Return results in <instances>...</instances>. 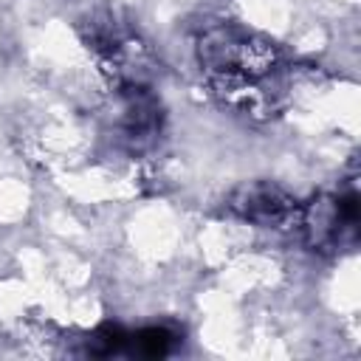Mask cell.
<instances>
[{"mask_svg":"<svg viewBox=\"0 0 361 361\" xmlns=\"http://www.w3.org/2000/svg\"><path fill=\"white\" fill-rule=\"evenodd\" d=\"M197 59L209 76L274 79L282 68V51L262 34L237 25H212L197 39Z\"/></svg>","mask_w":361,"mask_h":361,"instance_id":"6da1fadb","label":"cell"},{"mask_svg":"<svg viewBox=\"0 0 361 361\" xmlns=\"http://www.w3.org/2000/svg\"><path fill=\"white\" fill-rule=\"evenodd\" d=\"M361 223V203L358 189L344 186L333 195H319L316 200L305 203L299 212V228L305 243L319 254H333L355 245Z\"/></svg>","mask_w":361,"mask_h":361,"instance_id":"7a4b0ae2","label":"cell"},{"mask_svg":"<svg viewBox=\"0 0 361 361\" xmlns=\"http://www.w3.org/2000/svg\"><path fill=\"white\" fill-rule=\"evenodd\" d=\"M228 212L259 228H290L299 223L302 206L271 180H251L231 192Z\"/></svg>","mask_w":361,"mask_h":361,"instance_id":"3957f363","label":"cell"},{"mask_svg":"<svg viewBox=\"0 0 361 361\" xmlns=\"http://www.w3.org/2000/svg\"><path fill=\"white\" fill-rule=\"evenodd\" d=\"M118 138L130 152L149 149L164 127V110L149 85H127L118 87Z\"/></svg>","mask_w":361,"mask_h":361,"instance_id":"277c9868","label":"cell"},{"mask_svg":"<svg viewBox=\"0 0 361 361\" xmlns=\"http://www.w3.org/2000/svg\"><path fill=\"white\" fill-rule=\"evenodd\" d=\"M127 344L133 347V353H138L144 358H161V355L172 353V347L178 344V333L155 324V327H144V330L133 333L127 338Z\"/></svg>","mask_w":361,"mask_h":361,"instance_id":"5b68a950","label":"cell"},{"mask_svg":"<svg viewBox=\"0 0 361 361\" xmlns=\"http://www.w3.org/2000/svg\"><path fill=\"white\" fill-rule=\"evenodd\" d=\"M127 333L121 327H113V324H104L99 327L90 338H87V353L90 355H113V353H121L127 347Z\"/></svg>","mask_w":361,"mask_h":361,"instance_id":"8992f818","label":"cell"}]
</instances>
